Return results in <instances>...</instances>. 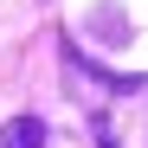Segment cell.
I'll return each mask as SVG.
<instances>
[{
    "mask_svg": "<svg viewBox=\"0 0 148 148\" xmlns=\"http://www.w3.org/2000/svg\"><path fill=\"white\" fill-rule=\"evenodd\" d=\"M7 148H45V122L39 116H13L7 122Z\"/></svg>",
    "mask_w": 148,
    "mask_h": 148,
    "instance_id": "cell-1",
    "label": "cell"
}]
</instances>
